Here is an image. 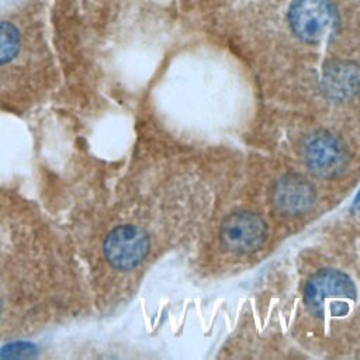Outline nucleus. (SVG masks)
<instances>
[{"mask_svg": "<svg viewBox=\"0 0 360 360\" xmlns=\"http://www.w3.org/2000/svg\"><path fill=\"white\" fill-rule=\"evenodd\" d=\"M304 159L312 173L321 177H333L342 172L347 155L342 142L329 132L312 134L304 143Z\"/></svg>", "mask_w": 360, "mask_h": 360, "instance_id": "6", "label": "nucleus"}, {"mask_svg": "<svg viewBox=\"0 0 360 360\" xmlns=\"http://www.w3.org/2000/svg\"><path fill=\"white\" fill-rule=\"evenodd\" d=\"M321 87L329 100H349L360 90V69L349 60H330L323 69Z\"/></svg>", "mask_w": 360, "mask_h": 360, "instance_id": "8", "label": "nucleus"}, {"mask_svg": "<svg viewBox=\"0 0 360 360\" xmlns=\"http://www.w3.org/2000/svg\"><path fill=\"white\" fill-rule=\"evenodd\" d=\"M288 21L301 41L318 44L338 24V11L330 0H292Z\"/></svg>", "mask_w": 360, "mask_h": 360, "instance_id": "3", "label": "nucleus"}, {"mask_svg": "<svg viewBox=\"0 0 360 360\" xmlns=\"http://www.w3.org/2000/svg\"><path fill=\"white\" fill-rule=\"evenodd\" d=\"M273 202L276 210H278L281 214H304L315 202V191L307 180L295 174H288L276 183Z\"/></svg>", "mask_w": 360, "mask_h": 360, "instance_id": "7", "label": "nucleus"}, {"mask_svg": "<svg viewBox=\"0 0 360 360\" xmlns=\"http://www.w3.org/2000/svg\"><path fill=\"white\" fill-rule=\"evenodd\" d=\"M148 233L135 225L120 224L110 229L100 245L104 262L117 271L138 267L149 252Z\"/></svg>", "mask_w": 360, "mask_h": 360, "instance_id": "2", "label": "nucleus"}, {"mask_svg": "<svg viewBox=\"0 0 360 360\" xmlns=\"http://www.w3.org/2000/svg\"><path fill=\"white\" fill-rule=\"evenodd\" d=\"M354 210H356L357 212H360V193H359V195H357V198H356V201H354Z\"/></svg>", "mask_w": 360, "mask_h": 360, "instance_id": "9", "label": "nucleus"}, {"mask_svg": "<svg viewBox=\"0 0 360 360\" xmlns=\"http://www.w3.org/2000/svg\"><path fill=\"white\" fill-rule=\"evenodd\" d=\"M49 1L27 0L0 13V90L48 87Z\"/></svg>", "mask_w": 360, "mask_h": 360, "instance_id": "1", "label": "nucleus"}, {"mask_svg": "<svg viewBox=\"0 0 360 360\" xmlns=\"http://www.w3.org/2000/svg\"><path fill=\"white\" fill-rule=\"evenodd\" d=\"M356 297V288L352 280L335 269H322L315 271L304 287V302L316 316L323 315V305L329 300L350 301Z\"/></svg>", "mask_w": 360, "mask_h": 360, "instance_id": "4", "label": "nucleus"}, {"mask_svg": "<svg viewBox=\"0 0 360 360\" xmlns=\"http://www.w3.org/2000/svg\"><path fill=\"white\" fill-rule=\"evenodd\" d=\"M219 238L224 248L229 252L248 253L257 249L264 242L266 224L253 212H233L224 219L219 229Z\"/></svg>", "mask_w": 360, "mask_h": 360, "instance_id": "5", "label": "nucleus"}]
</instances>
